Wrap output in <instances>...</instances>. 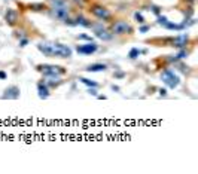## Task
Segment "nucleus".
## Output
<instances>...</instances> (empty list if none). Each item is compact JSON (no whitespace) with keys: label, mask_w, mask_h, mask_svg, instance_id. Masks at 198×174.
<instances>
[{"label":"nucleus","mask_w":198,"mask_h":174,"mask_svg":"<svg viewBox=\"0 0 198 174\" xmlns=\"http://www.w3.org/2000/svg\"><path fill=\"white\" fill-rule=\"evenodd\" d=\"M37 70L43 75V77L48 76H63L66 75V68L61 67V66H54V64H39Z\"/></svg>","instance_id":"obj_4"},{"label":"nucleus","mask_w":198,"mask_h":174,"mask_svg":"<svg viewBox=\"0 0 198 174\" xmlns=\"http://www.w3.org/2000/svg\"><path fill=\"white\" fill-rule=\"evenodd\" d=\"M160 97H167V89L165 88H161L160 89Z\"/></svg>","instance_id":"obj_26"},{"label":"nucleus","mask_w":198,"mask_h":174,"mask_svg":"<svg viewBox=\"0 0 198 174\" xmlns=\"http://www.w3.org/2000/svg\"><path fill=\"white\" fill-rule=\"evenodd\" d=\"M124 76H125V73H124V72H118V73H115V77H119V79H121V77H124Z\"/></svg>","instance_id":"obj_27"},{"label":"nucleus","mask_w":198,"mask_h":174,"mask_svg":"<svg viewBox=\"0 0 198 174\" xmlns=\"http://www.w3.org/2000/svg\"><path fill=\"white\" fill-rule=\"evenodd\" d=\"M149 30H151V25H142L140 30H139V33H147Z\"/></svg>","instance_id":"obj_24"},{"label":"nucleus","mask_w":198,"mask_h":174,"mask_svg":"<svg viewBox=\"0 0 198 174\" xmlns=\"http://www.w3.org/2000/svg\"><path fill=\"white\" fill-rule=\"evenodd\" d=\"M147 11H152V12H153V14H155L156 16L161 15V8H160V6H155V5H151Z\"/></svg>","instance_id":"obj_19"},{"label":"nucleus","mask_w":198,"mask_h":174,"mask_svg":"<svg viewBox=\"0 0 198 174\" xmlns=\"http://www.w3.org/2000/svg\"><path fill=\"white\" fill-rule=\"evenodd\" d=\"M161 79H162L164 85L167 88H170V89H174V88H177L180 85V77L176 75L174 70H171V68H165L161 73Z\"/></svg>","instance_id":"obj_3"},{"label":"nucleus","mask_w":198,"mask_h":174,"mask_svg":"<svg viewBox=\"0 0 198 174\" xmlns=\"http://www.w3.org/2000/svg\"><path fill=\"white\" fill-rule=\"evenodd\" d=\"M188 42H189V36L186 33H183V34H179L176 37L170 39V46L177 48V49H185L186 45H188Z\"/></svg>","instance_id":"obj_8"},{"label":"nucleus","mask_w":198,"mask_h":174,"mask_svg":"<svg viewBox=\"0 0 198 174\" xmlns=\"http://www.w3.org/2000/svg\"><path fill=\"white\" fill-rule=\"evenodd\" d=\"M106 68H107V66L103 64V63H94V64H90L85 70L90 72V73H97V72H104Z\"/></svg>","instance_id":"obj_13"},{"label":"nucleus","mask_w":198,"mask_h":174,"mask_svg":"<svg viewBox=\"0 0 198 174\" xmlns=\"http://www.w3.org/2000/svg\"><path fill=\"white\" fill-rule=\"evenodd\" d=\"M75 5H84V0H72Z\"/></svg>","instance_id":"obj_29"},{"label":"nucleus","mask_w":198,"mask_h":174,"mask_svg":"<svg viewBox=\"0 0 198 174\" xmlns=\"http://www.w3.org/2000/svg\"><path fill=\"white\" fill-rule=\"evenodd\" d=\"M29 8L33 9V11H42V9H45V5H42V3H39V5H30Z\"/></svg>","instance_id":"obj_21"},{"label":"nucleus","mask_w":198,"mask_h":174,"mask_svg":"<svg viewBox=\"0 0 198 174\" xmlns=\"http://www.w3.org/2000/svg\"><path fill=\"white\" fill-rule=\"evenodd\" d=\"M91 28L94 30V33H95V37L101 39V40H104V42H107V40H112V39H113V33L107 31L106 28L103 27V24H92Z\"/></svg>","instance_id":"obj_7"},{"label":"nucleus","mask_w":198,"mask_h":174,"mask_svg":"<svg viewBox=\"0 0 198 174\" xmlns=\"http://www.w3.org/2000/svg\"><path fill=\"white\" fill-rule=\"evenodd\" d=\"M2 98H3V100H16V98H20V88H18L16 85H11V86H8V88L5 89V92H3Z\"/></svg>","instance_id":"obj_10"},{"label":"nucleus","mask_w":198,"mask_h":174,"mask_svg":"<svg viewBox=\"0 0 198 174\" xmlns=\"http://www.w3.org/2000/svg\"><path fill=\"white\" fill-rule=\"evenodd\" d=\"M90 12H91L94 16H97L99 20H101V21H109V20L112 18L110 11L106 9L104 6H101V5H92L91 8H90Z\"/></svg>","instance_id":"obj_6"},{"label":"nucleus","mask_w":198,"mask_h":174,"mask_svg":"<svg viewBox=\"0 0 198 174\" xmlns=\"http://www.w3.org/2000/svg\"><path fill=\"white\" fill-rule=\"evenodd\" d=\"M79 80L84 83V85H86L88 88H99V83L94 82V80H91V79H86V77H79Z\"/></svg>","instance_id":"obj_16"},{"label":"nucleus","mask_w":198,"mask_h":174,"mask_svg":"<svg viewBox=\"0 0 198 174\" xmlns=\"http://www.w3.org/2000/svg\"><path fill=\"white\" fill-rule=\"evenodd\" d=\"M188 51H186V48L185 49H179V52H177V55H176V60L179 61V60H183V58H186L188 57Z\"/></svg>","instance_id":"obj_18"},{"label":"nucleus","mask_w":198,"mask_h":174,"mask_svg":"<svg viewBox=\"0 0 198 174\" xmlns=\"http://www.w3.org/2000/svg\"><path fill=\"white\" fill-rule=\"evenodd\" d=\"M77 39H79V40H86V42H94L92 37H91V36H88V34H79Z\"/></svg>","instance_id":"obj_22"},{"label":"nucleus","mask_w":198,"mask_h":174,"mask_svg":"<svg viewBox=\"0 0 198 174\" xmlns=\"http://www.w3.org/2000/svg\"><path fill=\"white\" fill-rule=\"evenodd\" d=\"M97 98H100V100H106V95H97Z\"/></svg>","instance_id":"obj_31"},{"label":"nucleus","mask_w":198,"mask_h":174,"mask_svg":"<svg viewBox=\"0 0 198 174\" xmlns=\"http://www.w3.org/2000/svg\"><path fill=\"white\" fill-rule=\"evenodd\" d=\"M88 94H91V95H95V97H97V95H99V94H97V88H88Z\"/></svg>","instance_id":"obj_25"},{"label":"nucleus","mask_w":198,"mask_h":174,"mask_svg":"<svg viewBox=\"0 0 198 174\" xmlns=\"http://www.w3.org/2000/svg\"><path fill=\"white\" fill-rule=\"evenodd\" d=\"M112 91H116V92H119L121 91V88L118 86V85H112Z\"/></svg>","instance_id":"obj_28"},{"label":"nucleus","mask_w":198,"mask_h":174,"mask_svg":"<svg viewBox=\"0 0 198 174\" xmlns=\"http://www.w3.org/2000/svg\"><path fill=\"white\" fill-rule=\"evenodd\" d=\"M134 20H136L139 24H145V18H143V15H142L140 12H136V14H134Z\"/></svg>","instance_id":"obj_20"},{"label":"nucleus","mask_w":198,"mask_h":174,"mask_svg":"<svg viewBox=\"0 0 198 174\" xmlns=\"http://www.w3.org/2000/svg\"><path fill=\"white\" fill-rule=\"evenodd\" d=\"M112 33H113V36H122V34H131L133 33V27L130 25L127 21H116V23L112 24Z\"/></svg>","instance_id":"obj_5"},{"label":"nucleus","mask_w":198,"mask_h":174,"mask_svg":"<svg viewBox=\"0 0 198 174\" xmlns=\"http://www.w3.org/2000/svg\"><path fill=\"white\" fill-rule=\"evenodd\" d=\"M73 24H75V25H82V27H88V28H91V25H92L91 21H88V20L82 15H77L76 20L73 21Z\"/></svg>","instance_id":"obj_14"},{"label":"nucleus","mask_w":198,"mask_h":174,"mask_svg":"<svg viewBox=\"0 0 198 174\" xmlns=\"http://www.w3.org/2000/svg\"><path fill=\"white\" fill-rule=\"evenodd\" d=\"M97 49H99V45H97L95 42H88V43H85V45H77L76 46L77 52L84 54V55H91V54L97 52Z\"/></svg>","instance_id":"obj_9"},{"label":"nucleus","mask_w":198,"mask_h":174,"mask_svg":"<svg viewBox=\"0 0 198 174\" xmlns=\"http://www.w3.org/2000/svg\"><path fill=\"white\" fill-rule=\"evenodd\" d=\"M191 2H194V0H191Z\"/></svg>","instance_id":"obj_32"},{"label":"nucleus","mask_w":198,"mask_h":174,"mask_svg":"<svg viewBox=\"0 0 198 174\" xmlns=\"http://www.w3.org/2000/svg\"><path fill=\"white\" fill-rule=\"evenodd\" d=\"M51 11H52V16L60 20V21H66L69 18L70 9L66 3V0H51Z\"/></svg>","instance_id":"obj_2"},{"label":"nucleus","mask_w":198,"mask_h":174,"mask_svg":"<svg viewBox=\"0 0 198 174\" xmlns=\"http://www.w3.org/2000/svg\"><path fill=\"white\" fill-rule=\"evenodd\" d=\"M49 86L46 85L45 80H40V82L37 83V95H39V98H42V100H46L48 97H49Z\"/></svg>","instance_id":"obj_11"},{"label":"nucleus","mask_w":198,"mask_h":174,"mask_svg":"<svg viewBox=\"0 0 198 174\" xmlns=\"http://www.w3.org/2000/svg\"><path fill=\"white\" fill-rule=\"evenodd\" d=\"M162 27L167 28V30H183V28H185L183 24H176V23H171V21H167Z\"/></svg>","instance_id":"obj_15"},{"label":"nucleus","mask_w":198,"mask_h":174,"mask_svg":"<svg viewBox=\"0 0 198 174\" xmlns=\"http://www.w3.org/2000/svg\"><path fill=\"white\" fill-rule=\"evenodd\" d=\"M37 49L49 58H70L72 57V48L63 43H52V42H40L37 43Z\"/></svg>","instance_id":"obj_1"},{"label":"nucleus","mask_w":198,"mask_h":174,"mask_svg":"<svg viewBox=\"0 0 198 174\" xmlns=\"http://www.w3.org/2000/svg\"><path fill=\"white\" fill-rule=\"evenodd\" d=\"M5 20H6V23L9 25L16 24V21H18V12H16L15 9H8L6 14H5Z\"/></svg>","instance_id":"obj_12"},{"label":"nucleus","mask_w":198,"mask_h":174,"mask_svg":"<svg viewBox=\"0 0 198 174\" xmlns=\"http://www.w3.org/2000/svg\"><path fill=\"white\" fill-rule=\"evenodd\" d=\"M27 45H29V39L27 37L20 39V46H21V48H24V46H27Z\"/></svg>","instance_id":"obj_23"},{"label":"nucleus","mask_w":198,"mask_h":174,"mask_svg":"<svg viewBox=\"0 0 198 174\" xmlns=\"http://www.w3.org/2000/svg\"><path fill=\"white\" fill-rule=\"evenodd\" d=\"M140 54H142V51H140L139 48H133V49H131V51L128 52V57L131 58V60H136V58H137Z\"/></svg>","instance_id":"obj_17"},{"label":"nucleus","mask_w":198,"mask_h":174,"mask_svg":"<svg viewBox=\"0 0 198 174\" xmlns=\"http://www.w3.org/2000/svg\"><path fill=\"white\" fill-rule=\"evenodd\" d=\"M0 79H2V80L6 79V73H5V72H0Z\"/></svg>","instance_id":"obj_30"}]
</instances>
